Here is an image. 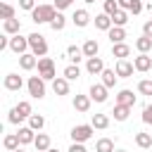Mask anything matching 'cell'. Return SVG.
<instances>
[{
    "instance_id": "1",
    "label": "cell",
    "mask_w": 152,
    "mask_h": 152,
    "mask_svg": "<svg viewBox=\"0 0 152 152\" xmlns=\"http://www.w3.org/2000/svg\"><path fill=\"white\" fill-rule=\"evenodd\" d=\"M57 12H59V10H57L55 5H36L33 12H31V19H33L36 24H50Z\"/></svg>"
},
{
    "instance_id": "2",
    "label": "cell",
    "mask_w": 152,
    "mask_h": 152,
    "mask_svg": "<svg viewBox=\"0 0 152 152\" xmlns=\"http://www.w3.org/2000/svg\"><path fill=\"white\" fill-rule=\"evenodd\" d=\"M31 114H33V112H31V102L24 100V102H19L17 107H12V112H10L7 119H10V124H21V121L28 119Z\"/></svg>"
},
{
    "instance_id": "3",
    "label": "cell",
    "mask_w": 152,
    "mask_h": 152,
    "mask_svg": "<svg viewBox=\"0 0 152 152\" xmlns=\"http://www.w3.org/2000/svg\"><path fill=\"white\" fill-rule=\"evenodd\" d=\"M28 45H31V52L36 57H45L48 55V43H45V36L43 33H31L28 36Z\"/></svg>"
},
{
    "instance_id": "4",
    "label": "cell",
    "mask_w": 152,
    "mask_h": 152,
    "mask_svg": "<svg viewBox=\"0 0 152 152\" xmlns=\"http://www.w3.org/2000/svg\"><path fill=\"white\" fill-rule=\"evenodd\" d=\"M38 76H43L45 81H55L57 78L52 57H38Z\"/></svg>"
},
{
    "instance_id": "5",
    "label": "cell",
    "mask_w": 152,
    "mask_h": 152,
    "mask_svg": "<svg viewBox=\"0 0 152 152\" xmlns=\"http://www.w3.org/2000/svg\"><path fill=\"white\" fill-rule=\"evenodd\" d=\"M26 88H28V95L31 97H36V100L45 97V78L43 76H31L26 81Z\"/></svg>"
},
{
    "instance_id": "6",
    "label": "cell",
    "mask_w": 152,
    "mask_h": 152,
    "mask_svg": "<svg viewBox=\"0 0 152 152\" xmlns=\"http://www.w3.org/2000/svg\"><path fill=\"white\" fill-rule=\"evenodd\" d=\"M93 124H81V126H74L71 128V140L74 142H86V140H90L93 138Z\"/></svg>"
},
{
    "instance_id": "7",
    "label": "cell",
    "mask_w": 152,
    "mask_h": 152,
    "mask_svg": "<svg viewBox=\"0 0 152 152\" xmlns=\"http://www.w3.org/2000/svg\"><path fill=\"white\" fill-rule=\"evenodd\" d=\"M28 48H31V45H28V36L24 38V36H19V33H17V36H12V38H10V50H12V52L24 55Z\"/></svg>"
},
{
    "instance_id": "8",
    "label": "cell",
    "mask_w": 152,
    "mask_h": 152,
    "mask_svg": "<svg viewBox=\"0 0 152 152\" xmlns=\"http://www.w3.org/2000/svg\"><path fill=\"white\" fill-rule=\"evenodd\" d=\"M114 71L119 74V78H128V76H133L135 66H133V62H128V59H116V66H114Z\"/></svg>"
},
{
    "instance_id": "9",
    "label": "cell",
    "mask_w": 152,
    "mask_h": 152,
    "mask_svg": "<svg viewBox=\"0 0 152 152\" xmlns=\"http://www.w3.org/2000/svg\"><path fill=\"white\" fill-rule=\"evenodd\" d=\"M86 71L93 74V76L102 74V71H104V62H102V57H88V59H86Z\"/></svg>"
},
{
    "instance_id": "10",
    "label": "cell",
    "mask_w": 152,
    "mask_h": 152,
    "mask_svg": "<svg viewBox=\"0 0 152 152\" xmlns=\"http://www.w3.org/2000/svg\"><path fill=\"white\" fill-rule=\"evenodd\" d=\"M107 86L104 83H93L90 86V100H95V102H107Z\"/></svg>"
},
{
    "instance_id": "11",
    "label": "cell",
    "mask_w": 152,
    "mask_h": 152,
    "mask_svg": "<svg viewBox=\"0 0 152 152\" xmlns=\"http://www.w3.org/2000/svg\"><path fill=\"white\" fill-rule=\"evenodd\" d=\"M19 66H21L24 71H31V69L38 66V57H36L33 52H24V55H19Z\"/></svg>"
},
{
    "instance_id": "12",
    "label": "cell",
    "mask_w": 152,
    "mask_h": 152,
    "mask_svg": "<svg viewBox=\"0 0 152 152\" xmlns=\"http://www.w3.org/2000/svg\"><path fill=\"white\" fill-rule=\"evenodd\" d=\"M133 66H135V71H150V69H152V57H150L147 52H140V55L133 59Z\"/></svg>"
},
{
    "instance_id": "13",
    "label": "cell",
    "mask_w": 152,
    "mask_h": 152,
    "mask_svg": "<svg viewBox=\"0 0 152 152\" xmlns=\"http://www.w3.org/2000/svg\"><path fill=\"white\" fill-rule=\"evenodd\" d=\"M2 86H5V90H21L24 78H21L19 74H7L5 81H2Z\"/></svg>"
},
{
    "instance_id": "14",
    "label": "cell",
    "mask_w": 152,
    "mask_h": 152,
    "mask_svg": "<svg viewBox=\"0 0 152 152\" xmlns=\"http://www.w3.org/2000/svg\"><path fill=\"white\" fill-rule=\"evenodd\" d=\"M116 2H119L121 10H126V12H131V14H140V12H142V2H140V0H116Z\"/></svg>"
},
{
    "instance_id": "15",
    "label": "cell",
    "mask_w": 152,
    "mask_h": 152,
    "mask_svg": "<svg viewBox=\"0 0 152 152\" xmlns=\"http://www.w3.org/2000/svg\"><path fill=\"white\" fill-rule=\"evenodd\" d=\"M52 90H55V95H69V78L57 76L52 81Z\"/></svg>"
},
{
    "instance_id": "16",
    "label": "cell",
    "mask_w": 152,
    "mask_h": 152,
    "mask_svg": "<svg viewBox=\"0 0 152 152\" xmlns=\"http://www.w3.org/2000/svg\"><path fill=\"white\" fill-rule=\"evenodd\" d=\"M71 21H74L78 28H83V26H88V24H90V14H88L86 10H76V12H74V17H71Z\"/></svg>"
},
{
    "instance_id": "17",
    "label": "cell",
    "mask_w": 152,
    "mask_h": 152,
    "mask_svg": "<svg viewBox=\"0 0 152 152\" xmlns=\"http://www.w3.org/2000/svg\"><path fill=\"white\" fill-rule=\"evenodd\" d=\"M131 55V48L126 45V43H114L112 45V57H116V59H126Z\"/></svg>"
},
{
    "instance_id": "18",
    "label": "cell",
    "mask_w": 152,
    "mask_h": 152,
    "mask_svg": "<svg viewBox=\"0 0 152 152\" xmlns=\"http://www.w3.org/2000/svg\"><path fill=\"white\" fill-rule=\"evenodd\" d=\"M116 104L133 107V104H135V95H133V90H119V95H116Z\"/></svg>"
},
{
    "instance_id": "19",
    "label": "cell",
    "mask_w": 152,
    "mask_h": 152,
    "mask_svg": "<svg viewBox=\"0 0 152 152\" xmlns=\"http://www.w3.org/2000/svg\"><path fill=\"white\" fill-rule=\"evenodd\" d=\"M17 135H19V140H21V145H28V142H33V140H36V131H33L31 126L19 128V131H17Z\"/></svg>"
},
{
    "instance_id": "20",
    "label": "cell",
    "mask_w": 152,
    "mask_h": 152,
    "mask_svg": "<svg viewBox=\"0 0 152 152\" xmlns=\"http://www.w3.org/2000/svg\"><path fill=\"white\" fill-rule=\"evenodd\" d=\"M95 26H97L100 31H109V28L114 26V21H112V17H109V14H104V12H102V14H97V17H95Z\"/></svg>"
},
{
    "instance_id": "21",
    "label": "cell",
    "mask_w": 152,
    "mask_h": 152,
    "mask_svg": "<svg viewBox=\"0 0 152 152\" xmlns=\"http://www.w3.org/2000/svg\"><path fill=\"white\" fill-rule=\"evenodd\" d=\"M107 33H109L112 45H114V43H124V38H126V28H124V26H112Z\"/></svg>"
},
{
    "instance_id": "22",
    "label": "cell",
    "mask_w": 152,
    "mask_h": 152,
    "mask_svg": "<svg viewBox=\"0 0 152 152\" xmlns=\"http://www.w3.org/2000/svg\"><path fill=\"white\" fill-rule=\"evenodd\" d=\"M97 52H100V45H97V40L88 38V40L83 43V55H86V59H88V57H97Z\"/></svg>"
},
{
    "instance_id": "23",
    "label": "cell",
    "mask_w": 152,
    "mask_h": 152,
    "mask_svg": "<svg viewBox=\"0 0 152 152\" xmlns=\"http://www.w3.org/2000/svg\"><path fill=\"white\" fill-rule=\"evenodd\" d=\"M74 109L76 112H88L90 109V95H76L74 97Z\"/></svg>"
},
{
    "instance_id": "24",
    "label": "cell",
    "mask_w": 152,
    "mask_h": 152,
    "mask_svg": "<svg viewBox=\"0 0 152 152\" xmlns=\"http://www.w3.org/2000/svg\"><path fill=\"white\" fill-rule=\"evenodd\" d=\"M100 76H102V83H104L107 88H114V86H116V78H119V74H116L114 69H104Z\"/></svg>"
},
{
    "instance_id": "25",
    "label": "cell",
    "mask_w": 152,
    "mask_h": 152,
    "mask_svg": "<svg viewBox=\"0 0 152 152\" xmlns=\"http://www.w3.org/2000/svg\"><path fill=\"white\" fill-rule=\"evenodd\" d=\"M33 145H36V150H40V152H48V150H50V135H48V133H38L36 140H33Z\"/></svg>"
},
{
    "instance_id": "26",
    "label": "cell",
    "mask_w": 152,
    "mask_h": 152,
    "mask_svg": "<svg viewBox=\"0 0 152 152\" xmlns=\"http://www.w3.org/2000/svg\"><path fill=\"white\" fill-rule=\"evenodd\" d=\"M2 28H5V33H7V36H17V33H19V28H21V24H19V19H5Z\"/></svg>"
},
{
    "instance_id": "27",
    "label": "cell",
    "mask_w": 152,
    "mask_h": 152,
    "mask_svg": "<svg viewBox=\"0 0 152 152\" xmlns=\"http://www.w3.org/2000/svg\"><path fill=\"white\" fill-rule=\"evenodd\" d=\"M93 128H97V131H104L107 126H109V116L107 114H93Z\"/></svg>"
},
{
    "instance_id": "28",
    "label": "cell",
    "mask_w": 152,
    "mask_h": 152,
    "mask_svg": "<svg viewBox=\"0 0 152 152\" xmlns=\"http://www.w3.org/2000/svg\"><path fill=\"white\" fill-rule=\"evenodd\" d=\"M2 145H5V150H10V152H12V150H17V147L21 145V140H19V135H17V133H7V135H5V140H2Z\"/></svg>"
},
{
    "instance_id": "29",
    "label": "cell",
    "mask_w": 152,
    "mask_h": 152,
    "mask_svg": "<svg viewBox=\"0 0 152 152\" xmlns=\"http://www.w3.org/2000/svg\"><path fill=\"white\" fill-rule=\"evenodd\" d=\"M95 152H114V140L112 138H100L95 142Z\"/></svg>"
},
{
    "instance_id": "30",
    "label": "cell",
    "mask_w": 152,
    "mask_h": 152,
    "mask_svg": "<svg viewBox=\"0 0 152 152\" xmlns=\"http://www.w3.org/2000/svg\"><path fill=\"white\" fill-rule=\"evenodd\" d=\"M66 57H69V59H71L74 64H78V62H81V57H86V55H83V48L69 45V48H66Z\"/></svg>"
},
{
    "instance_id": "31",
    "label": "cell",
    "mask_w": 152,
    "mask_h": 152,
    "mask_svg": "<svg viewBox=\"0 0 152 152\" xmlns=\"http://www.w3.org/2000/svg\"><path fill=\"white\" fill-rule=\"evenodd\" d=\"M112 114H114V119H116V121H126V119H128V114H131V107H126V104H116Z\"/></svg>"
},
{
    "instance_id": "32",
    "label": "cell",
    "mask_w": 152,
    "mask_h": 152,
    "mask_svg": "<svg viewBox=\"0 0 152 152\" xmlns=\"http://www.w3.org/2000/svg\"><path fill=\"white\" fill-rule=\"evenodd\" d=\"M135 145L142 147V150L152 147V135H150V133H135Z\"/></svg>"
},
{
    "instance_id": "33",
    "label": "cell",
    "mask_w": 152,
    "mask_h": 152,
    "mask_svg": "<svg viewBox=\"0 0 152 152\" xmlns=\"http://www.w3.org/2000/svg\"><path fill=\"white\" fill-rule=\"evenodd\" d=\"M135 48H138V52H150V50H152V38L140 36V38L135 40Z\"/></svg>"
},
{
    "instance_id": "34",
    "label": "cell",
    "mask_w": 152,
    "mask_h": 152,
    "mask_svg": "<svg viewBox=\"0 0 152 152\" xmlns=\"http://www.w3.org/2000/svg\"><path fill=\"white\" fill-rule=\"evenodd\" d=\"M112 21H114V26H126V24H128V12H126V10H119V12H114Z\"/></svg>"
},
{
    "instance_id": "35",
    "label": "cell",
    "mask_w": 152,
    "mask_h": 152,
    "mask_svg": "<svg viewBox=\"0 0 152 152\" xmlns=\"http://www.w3.org/2000/svg\"><path fill=\"white\" fill-rule=\"evenodd\" d=\"M64 24H66V17H64L62 12H57V14H55V19L50 21V28H52V31H62V28H64Z\"/></svg>"
},
{
    "instance_id": "36",
    "label": "cell",
    "mask_w": 152,
    "mask_h": 152,
    "mask_svg": "<svg viewBox=\"0 0 152 152\" xmlns=\"http://www.w3.org/2000/svg\"><path fill=\"white\" fill-rule=\"evenodd\" d=\"M64 78H69V81H76L78 76H81V69H78V64H69L66 69H64V74H62Z\"/></svg>"
},
{
    "instance_id": "37",
    "label": "cell",
    "mask_w": 152,
    "mask_h": 152,
    "mask_svg": "<svg viewBox=\"0 0 152 152\" xmlns=\"http://www.w3.org/2000/svg\"><path fill=\"white\" fill-rule=\"evenodd\" d=\"M28 126H31L33 131H40V128L45 126V119H43L40 114H31V116H28Z\"/></svg>"
},
{
    "instance_id": "38",
    "label": "cell",
    "mask_w": 152,
    "mask_h": 152,
    "mask_svg": "<svg viewBox=\"0 0 152 152\" xmlns=\"http://www.w3.org/2000/svg\"><path fill=\"white\" fill-rule=\"evenodd\" d=\"M138 93H140V95H152V81H150V78H142V81L138 83Z\"/></svg>"
},
{
    "instance_id": "39",
    "label": "cell",
    "mask_w": 152,
    "mask_h": 152,
    "mask_svg": "<svg viewBox=\"0 0 152 152\" xmlns=\"http://www.w3.org/2000/svg\"><path fill=\"white\" fill-rule=\"evenodd\" d=\"M0 17H2V19H14V7L7 5V2H2V5H0Z\"/></svg>"
},
{
    "instance_id": "40",
    "label": "cell",
    "mask_w": 152,
    "mask_h": 152,
    "mask_svg": "<svg viewBox=\"0 0 152 152\" xmlns=\"http://www.w3.org/2000/svg\"><path fill=\"white\" fill-rule=\"evenodd\" d=\"M121 7H119V2L116 0H104V14H109V17H114V12H119Z\"/></svg>"
},
{
    "instance_id": "41",
    "label": "cell",
    "mask_w": 152,
    "mask_h": 152,
    "mask_svg": "<svg viewBox=\"0 0 152 152\" xmlns=\"http://www.w3.org/2000/svg\"><path fill=\"white\" fill-rule=\"evenodd\" d=\"M142 121H145L147 126H152V104H147V107L142 109Z\"/></svg>"
},
{
    "instance_id": "42",
    "label": "cell",
    "mask_w": 152,
    "mask_h": 152,
    "mask_svg": "<svg viewBox=\"0 0 152 152\" xmlns=\"http://www.w3.org/2000/svg\"><path fill=\"white\" fill-rule=\"evenodd\" d=\"M19 7H21V10H28V12H33V7H36V0H19Z\"/></svg>"
},
{
    "instance_id": "43",
    "label": "cell",
    "mask_w": 152,
    "mask_h": 152,
    "mask_svg": "<svg viewBox=\"0 0 152 152\" xmlns=\"http://www.w3.org/2000/svg\"><path fill=\"white\" fill-rule=\"evenodd\" d=\"M71 2H74V0H55L52 5H55V7L59 10V12H62V10H66V7H71Z\"/></svg>"
},
{
    "instance_id": "44",
    "label": "cell",
    "mask_w": 152,
    "mask_h": 152,
    "mask_svg": "<svg viewBox=\"0 0 152 152\" xmlns=\"http://www.w3.org/2000/svg\"><path fill=\"white\" fill-rule=\"evenodd\" d=\"M69 152H88V150L83 147V142H74V145L69 147Z\"/></svg>"
},
{
    "instance_id": "45",
    "label": "cell",
    "mask_w": 152,
    "mask_h": 152,
    "mask_svg": "<svg viewBox=\"0 0 152 152\" xmlns=\"http://www.w3.org/2000/svg\"><path fill=\"white\" fill-rule=\"evenodd\" d=\"M142 36H147V38H152V21H147V24L142 26Z\"/></svg>"
},
{
    "instance_id": "46",
    "label": "cell",
    "mask_w": 152,
    "mask_h": 152,
    "mask_svg": "<svg viewBox=\"0 0 152 152\" xmlns=\"http://www.w3.org/2000/svg\"><path fill=\"white\" fill-rule=\"evenodd\" d=\"M5 48H10V38H7V36L0 38V50H5Z\"/></svg>"
},
{
    "instance_id": "47",
    "label": "cell",
    "mask_w": 152,
    "mask_h": 152,
    "mask_svg": "<svg viewBox=\"0 0 152 152\" xmlns=\"http://www.w3.org/2000/svg\"><path fill=\"white\" fill-rule=\"evenodd\" d=\"M48 152H59V150H55V147H50V150H48Z\"/></svg>"
},
{
    "instance_id": "48",
    "label": "cell",
    "mask_w": 152,
    "mask_h": 152,
    "mask_svg": "<svg viewBox=\"0 0 152 152\" xmlns=\"http://www.w3.org/2000/svg\"><path fill=\"white\" fill-rule=\"evenodd\" d=\"M83 2H88V5H93V2H95V0H83Z\"/></svg>"
},
{
    "instance_id": "49",
    "label": "cell",
    "mask_w": 152,
    "mask_h": 152,
    "mask_svg": "<svg viewBox=\"0 0 152 152\" xmlns=\"http://www.w3.org/2000/svg\"><path fill=\"white\" fill-rule=\"evenodd\" d=\"M12 152H24V150H21V147H17V150H12Z\"/></svg>"
},
{
    "instance_id": "50",
    "label": "cell",
    "mask_w": 152,
    "mask_h": 152,
    "mask_svg": "<svg viewBox=\"0 0 152 152\" xmlns=\"http://www.w3.org/2000/svg\"><path fill=\"white\" fill-rule=\"evenodd\" d=\"M114 152H126V150H114Z\"/></svg>"
},
{
    "instance_id": "51",
    "label": "cell",
    "mask_w": 152,
    "mask_h": 152,
    "mask_svg": "<svg viewBox=\"0 0 152 152\" xmlns=\"http://www.w3.org/2000/svg\"><path fill=\"white\" fill-rule=\"evenodd\" d=\"M36 152H40V150H36Z\"/></svg>"
},
{
    "instance_id": "52",
    "label": "cell",
    "mask_w": 152,
    "mask_h": 152,
    "mask_svg": "<svg viewBox=\"0 0 152 152\" xmlns=\"http://www.w3.org/2000/svg\"><path fill=\"white\" fill-rule=\"evenodd\" d=\"M150 21H152V19H150Z\"/></svg>"
}]
</instances>
